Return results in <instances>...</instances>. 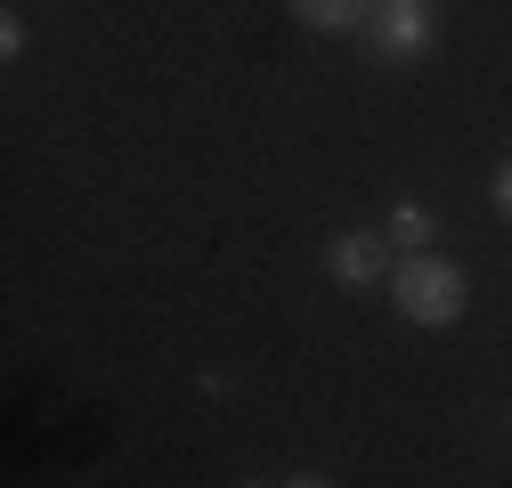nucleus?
<instances>
[{
	"mask_svg": "<svg viewBox=\"0 0 512 488\" xmlns=\"http://www.w3.org/2000/svg\"><path fill=\"white\" fill-rule=\"evenodd\" d=\"M391 301H399L407 326H456L464 301H472V277L447 261V253H399V269H391Z\"/></svg>",
	"mask_w": 512,
	"mask_h": 488,
	"instance_id": "f257e3e1",
	"label": "nucleus"
},
{
	"mask_svg": "<svg viewBox=\"0 0 512 488\" xmlns=\"http://www.w3.org/2000/svg\"><path fill=\"white\" fill-rule=\"evenodd\" d=\"M391 269H399V244L382 236V228H342V236L326 244V277H334L342 293H374V285H391Z\"/></svg>",
	"mask_w": 512,
	"mask_h": 488,
	"instance_id": "f03ea898",
	"label": "nucleus"
},
{
	"mask_svg": "<svg viewBox=\"0 0 512 488\" xmlns=\"http://www.w3.org/2000/svg\"><path fill=\"white\" fill-rule=\"evenodd\" d=\"M366 41H374L382 57H415V49H431V0H382L374 25H366Z\"/></svg>",
	"mask_w": 512,
	"mask_h": 488,
	"instance_id": "7ed1b4c3",
	"label": "nucleus"
},
{
	"mask_svg": "<svg viewBox=\"0 0 512 488\" xmlns=\"http://www.w3.org/2000/svg\"><path fill=\"white\" fill-rule=\"evenodd\" d=\"M374 9H382V0H293V17L309 33H366Z\"/></svg>",
	"mask_w": 512,
	"mask_h": 488,
	"instance_id": "20e7f679",
	"label": "nucleus"
},
{
	"mask_svg": "<svg viewBox=\"0 0 512 488\" xmlns=\"http://www.w3.org/2000/svg\"><path fill=\"white\" fill-rule=\"evenodd\" d=\"M382 236H391L399 253H431V212L423 204H399L391 220H382Z\"/></svg>",
	"mask_w": 512,
	"mask_h": 488,
	"instance_id": "39448f33",
	"label": "nucleus"
},
{
	"mask_svg": "<svg viewBox=\"0 0 512 488\" xmlns=\"http://www.w3.org/2000/svg\"><path fill=\"white\" fill-rule=\"evenodd\" d=\"M0 57H25V17H0Z\"/></svg>",
	"mask_w": 512,
	"mask_h": 488,
	"instance_id": "423d86ee",
	"label": "nucleus"
},
{
	"mask_svg": "<svg viewBox=\"0 0 512 488\" xmlns=\"http://www.w3.org/2000/svg\"><path fill=\"white\" fill-rule=\"evenodd\" d=\"M496 212H504V220H512V155H504V163H496Z\"/></svg>",
	"mask_w": 512,
	"mask_h": 488,
	"instance_id": "0eeeda50",
	"label": "nucleus"
},
{
	"mask_svg": "<svg viewBox=\"0 0 512 488\" xmlns=\"http://www.w3.org/2000/svg\"><path fill=\"white\" fill-rule=\"evenodd\" d=\"M285 488H334V480H326V472H301V480H285Z\"/></svg>",
	"mask_w": 512,
	"mask_h": 488,
	"instance_id": "6e6552de",
	"label": "nucleus"
},
{
	"mask_svg": "<svg viewBox=\"0 0 512 488\" xmlns=\"http://www.w3.org/2000/svg\"><path fill=\"white\" fill-rule=\"evenodd\" d=\"M236 488H261V480H236Z\"/></svg>",
	"mask_w": 512,
	"mask_h": 488,
	"instance_id": "1a4fd4ad",
	"label": "nucleus"
}]
</instances>
